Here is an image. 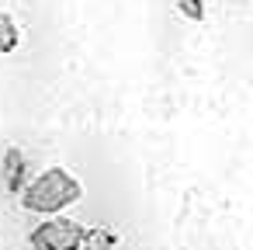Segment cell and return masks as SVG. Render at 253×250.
<instances>
[{
  "mask_svg": "<svg viewBox=\"0 0 253 250\" xmlns=\"http://www.w3.org/2000/svg\"><path fill=\"white\" fill-rule=\"evenodd\" d=\"M84 195V184L66 170V167H49L39 177H32L25 184V191L18 195L25 212H39V215H63L70 205H77Z\"/></svg>",
  "mask_w": 253,
  "mask_h": 250,
  "instance_id": "1",
  "label": "cell"
},
{
  "mask_svg": "<svg viewBox=\"0 0 253 250\" xmlns=\"http://www.w3.org/2000/svg\"><path fill=\"white\" fill-rule=\"evenodd\" d=\"M80 236H84V226L66 219V215H56V219H42L28 243L32 250H80Z\"/></svg>",
  "mask_w": 253,
  "mask_h": 250,
  "instance_id": "2",
  "label": "cell"
},
{
  "mask_svg": "<svg viewBox=\"0 0 253 250\" xmlns=\"http://www.w3.org/2000/svg\"><path fill=\"white\" fill-rule=\"evenodd\" d=\"M0 177H4V188L11 191V195H21L25 191V184L32 181V167H28V156L18 150V146H11V150H4V163H0Z\"/></svg>",
  "mask_w": 253,
  "mask_h": 250,
  "instance_id": "3",
  "label": "cell"
},
{
  "mask_svg": "<svg viewBox=\"0 0 253 250\" xmlns=\"http://www.w3.org/2000/svg\"><path fill=\"white\" fill-rule=\"evenodd\" d=\"M118 247V233L111 226H90L80 236V250H115Z\"/></svg>",
  "mask_w": 253,
  "mask_h": 250,
  "instance_id": "4",
  "label": "cell"
},
{
  "mask_svg": "<svg viewBox=\"0 0 253 250\" xmlns=\"http://www.w3.org/2000/svg\"><path fill=\"white\" fill-rule=\"evenodd\" d=\"M18 46H21V28H18V21H14L7 11H0V56L14 52Z\"/></svg>",
  "mask_w": 253,
  "mask_h": 250,
  "instance_id": "5",
  "label": "cell"
},
{
  "mask_svg": "<svg viewBox=\"0 0 253 250\" xmlns=\"http://www.w3.org/2000/svg\"><path fill=\"white\" fill-rule=\"evenodd\" d=\"M177 11H180L187 21H205V14H208L205 0H177Z\"/></svg>",
  "mask_w": 253,
  "mask_h": 250,
  "instance_id": "6",
  "label": "cell"
}]
</instances>
